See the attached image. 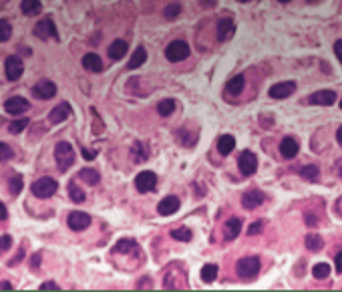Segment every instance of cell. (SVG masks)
Wrapping results in <instances>:
<instances>
[{
    "mask_svg": "<svg viewBox=\"0 0 342 292\" xmlns=\"http://www.w3.org/2000/svg\"><path fill=\"white\" fill-rule=\"evenodd\" d=\"M240 3H250V0H240Z\"/></svg>",
    "mask_w": 342,
    "mask_h": 292,
    "instance_id": "52",
    "label": "cell"
},
{
    "mask_svg": "<svg viewBox=\"0 0 342 292\" xmlns=\"http://www.w3.org/2000/svg\"><path fill=\"white\" fill-rule=\"evenodd\" d=\"M41 288H57V284H55V282H45Z\"/></svg>",
    "mask_w": 342,
    "mask_h": 292,
    "instance_id": "50",
    "label": "cell"
},
{
    "mask_svg": "<svg viewBox=\"0 0 342 292\" xmlns=\"http://www.w3.org/2000/svg\"><path fill=\"white\" fill-rule=\"evenodd\" d=\"M25 67H23V61L19 57H9L7 63H5V73H7V79L9 81H19L21 75H23Z\"/></svg>",
    "mask_w": 342,
    "mask_h": 292,
    "instance_id": "7",
    "label": "cell"
},
{
    "mask_svg": "<svg viewBox=\"0 0 342 292\" xmlns=\"http://www.w3.org/2000/svg\"><path fill=\"white\" fill-rule=\"evenodd\" d=\"M264 200H266V196H264L260 190H250V192L244 194L242 206H244L246 210H254V208H258L260 204H264Z\"/></svg>",
    "mask_w": 342,
    "mask_h": 292,
    "instance_id": "15",
    "label": "cell"
},
{
    "mask_svg": "<svg viewBox=\"0 0 342 292\" xmlns=\"http://www.w3.org/2000/svg\"><path fill=\"white\" fill-rule=\"evenodd\" d=\"M79 180H85L89 186H95L101 178H99V172H95V170H89V168H85V170H81L79 172V176H77Z\"/></svg>",
    "mask_w": 342,
    "mask_h": 292,
    "instance_id": "28",
    "label": "cell"
},
{
    "mask_svg": "<svg viewBox=\"0 0 342 292\" xmlns=\"http://www.w3.org/2000/svg\"><path fill=\"white\" fill-rule=\"evenodd\" d=\"M29 101L25 99V97H11V99H7V103H5V109H7V113H11V115H23L25 111H29Z\"/></svg>",
    "mask_w": 342,
    "mask_h": 292,
    "instance_id": "12",
    "label": "cell"
},
{
    "mask_svg": "<svg viewBox=\"0 0 342 292\" xmlns=\"http://www.w3.org/2000/svg\"><path fill=\"white\" fill-rule=\"evenodd\" d=\"M236 272L242 280H254L260 272V258L256 256H248V258H242L238 260L236 264Z\"/></svg>",
    "mask_w": 342,
    "mask_h": 292,
    "instance_id": "1",
    "label": "cell"
},
{
    "mask_svg": "<svg viewBox=\"0 0 342 292\" xmlns=\"http://www.w3.org/2000/svg\"><path fill=\"white\" fill-rule=\"evenodd\" d=\"M13 158V150L9 148L7 143H0V162H7Z\"/></svg>",
    "mask_w": 342,
    "mask_h": 292,
    "instance_id": "40",
    "label": "cell"
},
{
    "mask_svg": "<svg viewBox=\"0 0 342 292\" xmlns=\"http://www.w3.org/2000/svg\"><path fill=\"white\" fill-rule=\"evenodd\" d=\"M29 125V119H19V121H13L11 125H9V131L11 133H21L25 127Z\"/></svg>",
    "mask_w": 342,
    "mask_h": 292,
    "instance_id": "39",
    "label": "cell"
},
{
    "mask_svg": "<svg viewBox=\"0 0 342 292\" xmlns=\"http://www.w3.org/2000/svg\"><path fill=\"white\" fill-rule=\"evenodd\" d=\"M180 13H182V5H180V3H169V5L163 9V17H165L167 21L178 19V17H180Z\"/></svg>",
    "mask_w": 342,
    "mask_h": 292,
    "instance_id": "29",
    "label": "cell"
},
{
    "mask_svg": "<svg viewBox=\"0 0 342 292\" xmlns=\"http://www.w3.org/2000/svg\"><path fill=\"white\" fill-rule=\"evenodd\" d=\"M35 35H37L41 41H47L49 37L57 39V29H55V23H53V19H51V17H47V19H41V21L35 25Z\"/></svg>",
    "mask_w": 342,
    "mask_h": 292,
    "instance_id": "6",
    "label": "cell"
},
{
    "mask_svg": "<svg viewBox=\"0 0 342 292\" xmlns=\"http://www.w3.org/2000/svg\"><path fill=\"white\" fill-rule=\"evenodd\" d=\"M133 156H135L137 162H143V160L149 158V152H147V148H143L141 143H135V145H133Z\"/></svg>",
    "mask_w": 342,
    "mask_h": 292,
    "instance_id": "37",
    "label": "cell"
},
{
    "mask_svg": "<svg viewBox=\"0 0 342 292\" xmlns=\"http://www.w3.org/2000/svg\"><path fill=\"white\" fill-rule=\"evenodd\" d=\"M336 141H338V145H340V148H342V127L336 131Z\"/></svg>",
    "mask_w": 342,
    "mask_h": 292,
    "instance_id": "47",
    "label": "cell"
},
{
    "mask_svg": "<svg viewBox=\"0 0 342 292\" xmlns=\"http://www.w3.org/2000/svg\"><path fill=\"white\" fill-rule=\"evenodd\" d=\"M13 246V238L11 236H0V252H7Z\"/></svg>",
    "mask_w": 342,
    "mask_h": 292,
    "instance_id": "41",
    "label": "cell"
},
{
    "mask_svg": "<svg viewBox=\"0 0 342 292\" xmlns=\"http://www.w3.org/2000/svg\"><path fill=\"white\" fill-rule=\"evenodd\" d=\"M41 9H43V5L39 3V0H23V3H21V11H23V15H27V17L39 15Z\"/></svg>",
    "mask_w": 342,
    "mask_h": 292,
    "instance_id": "24",
    "label": "cell"
},
{
    "mask_svg": "<svg viewBox=\"0 0 342 292\" xmlns=\"http://www.w3.org/2000/svg\"><path fill=\"white\" fill-rule=\"evenodd\" d=\"M340 109H342V101H340Z\"/></svg>",
    "mask_w": 342,
    "mask_h": 292,
    "instance_id": "53",
    "label": "cell"
},
{
    "mask_svg": "<svg viewBox=\"0 0 342 292\" xmlns=\"http://www.w3.org/2000/svg\"><path fill=\"white\" fill-rule=\"evenodd\" d=\"M244 85H246V79H244V75H238V77L230 79V83H228L226 91H228V95L236 97V95H240V93L244 91Z\"/></svg>",
    "mask_w": 342,
    "mask_h": 292,
    "instance_id": "22",
    "label": "cell"
},
{
    "mask_svg": "<svg viewBox=\"0 0 342 292\" xmlns=\"http://www.w3.org/2000/svg\"><path fill=\"white\" fill-rule=\"evenodd\" d=\"M69 115H71V107H69L67 103H61V105H57V107L51 111L49 121H51V123H63Z\"/></svg>",
    "mask_w": 342,
    "mask_h": 292,
    "instance_id": "18",
    "label": "cell"
},
{
    "mask_svg": "<svg viewBox=\"0 0 342 292\" xmlns=\"http://www.w3.org/2000/svg\"><path fill=\"white\" fill-rule=\"evenodd\" d=\"M178 210H180V198L178 196H167L157 206V212L161 216H171V214H176Z\"/></svg>",
    "mask_w": 342,
    "mask_h": 292,
    "instance_id": "13",
    "label": "cell"
},
{
    "mask_svg": "<svg viewBox=\"0 0 342 292\" xmlns=\"http://www.w3.org/2000/svg\"><path fill=\"white\" fill-rule=\"evenodd\" d=\"M13 35V27L7 21H0V43H7Z\"/></svg>",
    "mask_w": 342,
    "mask_h": 292,
    "instance_id": "36",
    "label": "cell"
},
{
    "mask_svg": "<svg viewBox=\"0 0 342 292\" xmlns=\"http://www.w3.org/2000/svg\"><path fill=\"white\" fill-rule=\"evenodd\" d=\"M298 152H300V148H298V141H296V139H292V137L282 139V143H280V154H282L286 160L296 158Z\"/></svg>",
    "mask_w": 342,
    "mask_h": 292,
    "instance_id": "16",
    "label": "cell"
},
{
    "mask_svg": "<svg viewBox=\"0 0 342 292\" xmlns=\"http://www.w3.org/2000/svg\"><path fill=\"white\" fill-rule=\"evenodd\" d=\"M200 276H202L204 282H214L216 276H218V266H216V264H206V266L202 268Z\"/></svg>",
    "mask_w": 342,
    "mask_h": 292,
    "instance_id": "31",
    "label": "cell"
},
{
    "mask_svg": "<svg viewBox=\"0 0 342 292\" xmlns=\"http://www.w3.org/2000/svg\"><path fill=\"white\" fill-rule=\"evenodd\" d=\"M240 232H242V220H240V218H232V220H228L226 230H224L226 240H234Z\"/></svg>",
    "mask_w": 342,
    "mask_h": 292,
    "instance_id": "23",
    "label": "cell"
},
{
    "mask_svg": "<svg viewBox=\"0 0 342 292\" xmlns=\"http://www.w3.org/2000/svg\"><path fill=\"white\" fill-rule=\"evenodd\" d=\"M304 220H306V224H308V226H314V224L318 222V218H316L312 212H306V214H304Z\"/></svg>",
    "mask_w": 342,
    "mask_h": 292,
    "instance_id": "43",
    "label": "cell"
},
{
    "mask_svg": "<svg viewBox=\"0 0 342 292\" xmlns=\"http://www.w3.org/2000/svg\"><path fill=\"white\" fill-rule=\"evenodd\" d=\"M91 226V216L85 212H71L69 214V228L75 232H81Z\"/></svg>",
    "mask_w": 342,
    "mask_h": 292,
    "instance_id": "10",
    "label": "cell"
},
{
    "mask_svg": "<svg viewBox=\"0 0 342 292\" xmlns=\"http://www.w3.org/2000/svg\"><path fill=\"white\" fill-rule=\"evenodd\" d=\"M55 160H57L61 172H67L75 164V152L71 148V143H67V141L57 143V148H55Z\"/></svg>",
    "mask_w": 342,
    "mask_h": 292,
    "instance_id": "2",
    "label": "cell"
},
{
    "mask_svg": "<svg viewBox=\"0 0 342 292\" xmlns=\"http://www.w3.org/2000/svg\"><path fill=\"white\" fill-rule=\"evenodd\" d=\"M83 156H85L87 160H93V158H95V154H93V152H85V150H83Z\"/></svg>",
    "mask_w": 342,
    "mask_h": 292,
    "instance_id": "49",
    "label": "cell"
},
{
    "mask_svg": "<svg viewBox=\"0 0 342 292\" xmlns=\"http://www.w3.org/2000/svg\"><path fill=\"white\" fill-rule=\"evenodd\" d=\"M9 218V212H7V206L3 204V202H0V222H3V220H7Z\"/></svg>",
    "mask_w": 342,
    "mask_h": 292,
    "instance_id": "45",
    "label": "cell"
},
{
    "mask_svg": "<svg viewBox=\"0 0 342 292\" xmlns=\"http://www.w3.org/2000/svg\"><path fill=\"white\" fill-rule=\"evenodd\" d=\"M165 57H167V61H171V63L186 61V59L190 57V47H188V43H184V41H174V43H169L167 49H165Z\"/></svg>",
    "mask_w": 342,
    "mask_h": 292,
    "instance_id": "3",
    "label": "cell"
},
{
    "mask_svg": "<svg viewBox=\"0 0 342 292\" xmlns=\"http://www.w3.org/2000/svg\"><path fill=\"white\" fill-rule=\"evenodd\" d=\"M69 194H71V200H73V202H77V204L85 202V192H83V190H79L75 182H71V184H69Z\"/></svg>",
    "mask_w": 342,
    "mask_h": 292,
    "instance_id": "35",
    "label": "cell"
},
{
    "mask_svg": "<svg viewBox=\"0 0 342 292\" xmlns=\"http://www.w3.org/2000/svg\"><path fill=\"white\" fill-rule=\"evenodd\" d=\"M334 264H336V272H340V274H342V252H340V254L336 256Z\"/></svg>",
    "mask_w": 342,
    "mask_h": 292,
    "instance_id": "46",
    "label": "cell"
},
{
    "mask_svg": "<svg viewBox=\"0 0 342 292\" xmlns=\"http://www.w3.org/2000/svg\"><path fill=\"white\" fill-rule=\"evenodd\" d=\"M234 31H236V27H234V21L230 17H226L218 23V39L220 41H228L234 35Z\"/></svg>",
    "mask_w": 342,
    "mask_h": 292,
    "instance_id": "17",
    "label": "cell"
},
{
    "mask_svg": "<svg viewBox=\"0 0 342 292\" xmlns=\"http://www.w3.org/2000/svg\"><path fill=\"white\" fill-rule=\"evenodd\" d=\"M137 248V242L135 240H129V238H123L115 244V252L117 254H127V252H133Z\"/></svg>",
    "mask_w": 342,
    "mask_h": 292,
    "instance_id": "26",
    "label": "cell"
},
{
    "mask_svg": "<svg viewBox=\"0 0 342 292\" xmlns=\"http://www.w3.org/2000/svg\"><path fill=\"white\" fill-rule=\"evenodd\" d=\"M280 3H290V0H280Z\"/></svg>",
    "mask_w": 342,
    "mask_h": 292,
    "instance_id": "51",
    "label": "cell"
},
{
    "mask_svg": "<svg viewBox=\"0 0 342 292\" xmlns=\"http://www.w3.org/2000/svg\"><path fill=\"white\" fill-rule=\"evenodd\" d=\"M334 55H336L338 61L342 63V41H336V43H334Z\"/></svg>",
    "mask_w": 342,
    "mask_h": 292,
    "instance_id": "44",
    "label": "cell"
},
{
    "mask_svg": "<svg viewBox=\"0 0 342 292\" xmlns=\"http://www.w3.org/2000/svg\"><path fill=\"white\" fill-rule=\"evenodd\" d=\"M147 61V53H145V49L143 47H139V49H135L133 51V55H131V61H129V69H137V67H141L143 63Z\"/></svg>",
    "mask_w": 342,
    "mask_h": 292,
    "instance_id": "25",
    "label": "cell"
},
{
    "mask_svg": "<svg viewBox=\"0 0 342 292\" xmlns=\"http://www.w3.org/2000/svg\"><path fill=\"white\" fill-rule=\"evenodd\" d=\"M23 192V178L21 176H15L13 180H11V194L13 196H19Z\"/></svg>",
    "mask_w": 342,
    "mask_h": 292,
    "instance_id": "38",
    "label": "cell"
},
{
    "mask_svg": "<svg viewBox=\"0 0 342 292\" xmlns=\"http://www.w3.org/2000/svg\"><path fill=\"white\" fill-rule=\"evenodd\" d=\"M234 148H236V139H234V135H222V137L218 139V152H220L222 156L232 154Z\"/></svg>",
    "mask_w": 342,
    "mask_h": 292,
    "instance_id": "20",
    "label": "cell"
},
{
    "mask_svg": "<svg viewBox=\"0 0 342 292\" xmlns=\"http://www.w3.org/2000/svg\"><path fill=\"white\" fill-rule=\"evenodd\" d=\"M83 67H85L87 71H91V73H99V71L103 69V61H101L99 55L89 53V55L83 57Z\"/></svg>",
    "mask_w": 342,
    "mask_h": 292,
    "instance_id": "19",
    "label": "cell"
},
{
    "mask_svg": "<svg viewBox=\"0 0 342 292\" xmlns=\"http://www.w3.org/2000/svg\"><path fill=\"white\" fill-rule=\"evenodd\" d=\"M171 238H174V240H180V242H190V240L194 238V234H192V230H190V228L182 226V228L171 230Z\"/></svg>",
    "mask_w": 342,
    "mask_h": 292,
    "instance_id": "27",
    "label": "cell"
},
{
    "mask_svg": "<svg viewBox=\"0 0 342 292\" xmlns=\"http://www.w3.org/2000/svg\"><path fill=\"white\" fill-rule=\"evenodd\" d=\"M125 55H127V43H125V41H115V43L109 47V57H111L113 61H121Z\"/></svg>",
    "mask_w": 342,
    "mask_h": 292,
    "instance_id": "21",
    "label": "cell"
},
{
    "mask_svg": "<svg viewBox=\"0 0 342 292\" xmlns=\"http://www.w3.org/2000/svg\"><path fill=\"white\" fill-rule=\"evenodd\" d=\"M157 186V176L153 172H141L137 178H135V188L137 192L141 194H147V192H153Z\"/></svg>",
    "mask_w": 342,
    "mask_h": 292,
    "instance_id": "5",
    "label": "cell"
},
{
    "mask_svg": "<svg viewBox=\"0 0 342 292\" xmlns=\"http://www.w3.org/2000/svg\"><path fill=\"white\" fill-rule=\"evenodd\" d=\"M55 93H57V85L53 81H41V83H37L33 87V95L37 99H43V101L55 97Z\"/></svg>",
    "mask_w": 342,
    "mask_h": 292,
    "instance_id": "11",
    "label": "cell"
},
{
    "mask_svg": "<svg viewBox=\"0 0 342 292\" xmlns=\"http://www.w3.org/2000/svg\"><path fill=\"white\" fill-rule=\"evenodd\" d=\"M312 274H314V278H328L330 276V266L326 264V262H320V264H316L314 268H312Z\"/></svg>",
    "mask_w": 342,
    "mask_h": 292,
    "instance_id": "34",
    "label": "cell"
},
{
    "mask_svg": "<svg viewBox=\"0 0 342 292\" xmlns=\"http://www.w3.org/2000/svg\"><path fill=\"white\" fill-rule=\"evenodd\" d=\"M157 111H159V115H163V117L171 115V113L176 111V101H174V99H163V101H159Z\"/></svg>",
    "mask_w": 342,
    "mask_h": 292,
    "instance_id": "32",
    "label": "cell"
},
{
    "mask_svg": "<svg viewBox=\"0 0 342 292\" xmlns=\"http://www.w3.org/2000/svg\"><path fill=\"white\" fill-rule=\"evenodd\" d=\"M294 91H296V83L286 81V83H276V85H272L268 93H270L272 99H286V97H290Z\"/></svg>",
    "mask_w": 342,
    "mask_h": 292,
    "instance_id": "9",
    "label": "cell"
},
{
    "mask_svg": "<svg viewBox=\"0 0 342 292\" xmlns=\"http://www.w3.org/2000/svg\"><path fill=\"white\" fill-rule=\"evenodd\" d=\"M298 174H300L304 180H308V182H314V180L318 178L320 170H318V166H304V168H300V170H298Z\"/></svg>",
    "mask_w": 342,
    "mask_h": 292,
    "instance_id": "33",
    "label": "cell"
},
{
    "mask_svg": "<svg viewBox=\"0 0 342 292\" xmlns=\"http://www.w3.org/2000/svg\"><path fill=\"white\" fill-rule=\"evenodd\" d=\"M334 101H336V93L334 91H316V93H312L308 97V103H312V105H324V107L334 105Z\"/></svg>",
    "mask_w": 342,
    "mask_h": 292,
    "instance_id": "14",
    "label": "cell"
},
{
    "mask_svg": "<svg viewBox=\"0 0 342 292\" xmlns=\"http://www.w3.org/2000/svg\"><path fill=\"white\" fill-rule=\"evenodd\" d=\"M322 246H324V240H322L318 234H308V236H306V248H308V250L318 252V250H322Z\"/></svg>",
    "mask_w": 342,
    "mask_h": 292,
    "instance_id": "30",
    "label": "cell"
},
{
    "mask_svg": "<svg viewBox=\"0 0 342 292\" xmlns=\"http://www.w3.org/2000/svg\"><path fill=\"white\" fill-rule=\"evenodd\" d=\"M238 164H240V172H242L244 176H254L256 170H258V158H256L252 152H244V154L240 156Z\"/></svg>",
    "mask_w": 342,
    "mask_h": 292,
    "instance_id": "8",
    "label": "cell"
},
{
    "mask_svg": "<svg viewBox=\"0 0 342 292\" xmlns=\"http://www.w3.org/2000/svg\"><path fill=\"white\" fill-rule=\"evenodd\" d=\"M57 182L53 180V178H41V180H37L35 184H33V196H37V198H41V200H45V198H51L55 192H57Z\"/></svg>",
    "mask_w": 342,
    "mask_h": 292,
    "instance_id": "4",
    "label": "cell"
},
{
    "mask_svg": "<svg viewBox=\"0 0 342 292\" xmlns=\"http://www.w3.org/2000/svg\"><path fill=\"white\" fill-rule=\"evenodd\" d=\"M39 260H41V254L33 256V268H39Z\"/></svg>",
    "mask_w": 342,
    "mask_h": 292,
    "instance_id": "48",
    "label": "cell"
},
{
    "mask_svg": "<svg viewBox=\"0 0 342 292\" xmlns=\"http://www.w3.org/2000/svg\"><path fill=\"white\" fill-rule=\"evenodd\" d=\"M262 228H264V222H254V224L248 228V234H250V236H256V234L262 232Z\"/></svg>",
    "mask_w": 342,
    "mask_h": 292,
    "instance_id": "42",
    "label": "cell"
}]
</instances>
